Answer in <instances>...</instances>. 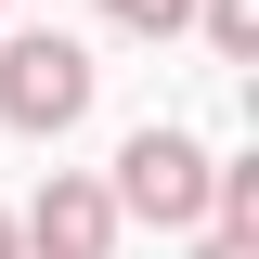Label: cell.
<instances>
[{
	"label": "cell",
	"instance_id": "cell-1",
	"mask_svg": "<svg viewBox=\"0 0 259 259\" xmlns=\"http://www.w3.org/2000/svg\"><path fill=\"white\" fill-rule=\"evenodd\" d=\"M104 207H117V221H156V233H194V221H207V156H194L182 130H130Z\"/></svg>",
	"mask_w": 259,
	"mask_h": 259
},
{
	"label": "cell",
	"instance_id": "cell-2",
	"mask_svg": "<svg viewBox=\"0 0 259 259\" xmlns=\"http://www.w3.org/2000/svg\"><path fill=\"white\" fill-rule=\"evenodd\" d=\"M0 117H13V130H78V117H91V52H78L65 26L0 39Z\"/></svg>",
	"mask_w": 259,
	"mask_h": 259
},
{
	"label": "cell",
	"instance_id": "cell-3",
	"mask_svg": "<svg viewBox=\"0 0 259 259\" xmlns=\"http://www.w3.org/2000/svg\"><path fill=\"white\" fill-rule=\"evenodd\" d=\"M13 246H39V259H104V246H117V207H104V182L52 168V182H39V207L13 221Z\"/></svg>",
	"mask_w": 259,
	"mask_h": 259
},
{
	"label": "cell",
	"instance_id": "cell-4",
	"mask_svg": "<svg viewBox=\"0 0 259 259\" xmlns=\"http://www.w3.org/2000/svg\"><path fill=\"white\" fill-rule=\"evenodd\" d=\"M194 13H207V52H233V65L259 52V0H194Z\"/></svg>",
	"mask_w": 259,
	"mask_h": 259
},
{
	"label": "cell",
	"instance_id": "cell-5",
	"mask_svg": "<svg viewBox=\"0 0 259 259\" xmlns=\"http://www.w3.org/2000/svg\"><path fill=\"white\" fill-rule=\"evenodd\" d=\"M104 13H117L130 39H168V26H194V0H104Z\"/></svg>",
	"mask_w": 259,
	"mask_h": 259
},
{
	"label": "cell",
	"instance_id": "cell-6",
	"mask_svg": "<svg viewBox=\"0 0 259 259\" xmlns=\"http://www.w3.org/2000/svg\"><path fill=\"white\" fill-rule=\"evenodd\" d=\"M194 259H259V233H207V246H194Z\"/></svg>",
	"mask_w": 259,
	"mask_h": 259
},
{
	"label": "cell",
	"instance_id": "cell-7",
	"mask_svg": "<svg viewBox=\"0 0 259 259\" xmlns=\"http://www.w3.org/2000/svg\"><path fill=\"white\" fill-rule=\"evenodd\" d=\"M0 259H13V221H0Z\"/></svg>",
	"mask_w": 259,
	"mask_h": 259
}]
</instances>
